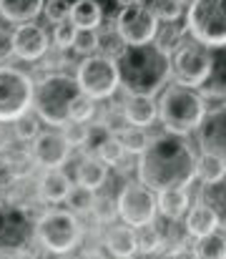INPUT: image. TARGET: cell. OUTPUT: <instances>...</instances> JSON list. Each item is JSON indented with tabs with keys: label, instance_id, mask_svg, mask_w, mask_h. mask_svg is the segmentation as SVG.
I'll return each mask as SVG.
<instances>
[{
	"label": "cell",
	"instance_id": "obj_1",
	"mask_svg": "<svg viewBox=\"0 0 226 259\" xmlns=\"http://www.w3.org/2000/svg\"><path fill=\"white\" fill-rule=\"evenodd\" d=\"M139 181L151 191H163L171 186H191L196 179V151L186 136L158 134L149 139L146 149L139 154Z\"/></svg>",
	"mask_w": 226,
	"mask_h": 259
},
{
	"label": "cell",
	"instance_id": "obj_2",
	"mask_svg": "<svg viewBox=\"0 0 226 259\" xmlns=\"http://www.w3.org/2000/svg\"><path fill=\"white\" fill-rule=\"evenodd\" d=\"M121 88L126 93L156 96L171 81V53L163 51L156 40L141 46H126L116 58Z\"/></svg>",
	"mask_w": 226,
	"mask_h": 259
},
{
	"label": "cell",
	"instance_id": "obj_3",
	"mask_svg": "<svg viewBox=\"0 0 226 259\" xmlns=\"http://www.w3.org/2000/svg\"><path fill=\"white\" fill-rule=\"evenodd\" d=\"M156 108H158V121L163 131L176 134V136H189L196 131L209 106L199 88L176 81L161 88Z\"/></svg>",
	"mask_w": 226,
	"mask_h": 259
},
{
	"label": "cell",
	"instance_id": "obj_4",
	"mask_svg": "<svg viewBox=\"0 0 226 259\" xmlns=\"http://www.w3.org/2000/svg\"><path fill=\"white\" fill-rule=\"evenodd\" d=\"M80 93V86L75 81V76L66 71H48L40 81H35L33 91V111L38 113L40 123L63 128L71 116V101Z\"/></svg>",
	"mask_w": 226,
	"mask_h": 259
},
{
	"label": "cell",
	"instance_id": "obj_5",
	"mask_svg": "<svg viewBox=\"0 0 226 259\" xmlns=\"http://www.w3.org/2000/svg\"><path fill=\"white\" fill-rule=\"evenodd\" d=\"M33 237L51 254H71L83 242V224L71 209H48L33 222Z\"/></svg>",
	"mask_w": 226,
	"mask_h": 259
},
{
	"label": "cell",
	"instance_id": "obj_6",
	"mask_svg": "<svg viewBox=\"0 0 226 259\" xmlns=\"http://www.w3.org/2000/svg\"><path fill=\"white\" fill-rule=\"evenodd\" d=\"M184 30L199 43L226 48V0H189L184 10Z\"/></svg>",
	"mask_w": 226,
	"mask_h": 259
},
{
	"label": "cell",
	"instance_id": "obj_7",
	"mask_svg": "<svg viewBox=\"0 0 226 259\" xmlns=\"http://www.w3.org/2000/svg\"><path fill=\"white\" fill-rule=\"evenodd\" d=\"M211 68H214V48L199 43L189 33L171 51V78H176L178 83L199 88L209 78Z\"/></svg>",
	"mask_w": 226,
	"mask_h": 259
},
{
	"label": "cell",
	"instance_id": "obj_8",
	"mask_svg": "<svg viewBox=\"0 0 226 259\" xmlns=\"http://www.w3.org/2000/svg\"><path fill=\"white\" fill-rule=\"evenodd\" d=\"M75 81H78V86H80L83 93H88L96 101L113 98L116 91L121 88L116 58L103 56V53L83 56L78 61V68H75Z\"/></svg>",
	"mask_w": 226,
	"mask_h": 259
},
{
	"label": "cell",
	"instance_id": "obj_9",
	"mask_svg": "<svg viewBox=\"0 0 226 259\" xmlns=\"http://www.w3.org/2000/svg\"><path fill=\"white\" fill-rule=\"evenodd\" d=\"M33 91L35 81L28 71L0 63V121L10 123L20 113L33 108Z\"/></svg>",
	"mask_w": 226,
	"mask_h": 259
},
{
	"label": "cell",
	"instance_id": "obj_10",
	"mask_svg": "<svg viewBox=\"0 0 226 259\" xmlns=\"http://www.w3.org/2000/svg\"><path fill=\"white\" fill-rule=\"evenodd\" d=\"M116 214L123 224H128L133 229L156 222V217H158L156 191H151L144 181H126L116 199Z\"/></svg>",
	"mask_w": 226,
	"mask_h": 259
},
{
	"label": "cell",
	"instance_id": "obj_11",
	"mask_svg": "<svg viewBox=\"0 0 226 259\" xmlns=\"http://www.w3.org/2000/svg\"><path fill=\"white\" fill-rule=\"evenodd\" d=\"M113 25L126 46H141V43H151L156 38L158 18L146 0H136L131 5H121Z\"/></svg>",
	"mask_w": 226,
	"mask_h": 259
},
{
	"label": "cell",
	"instance_id": "obj_12",
	"mask_svg": "<svg viewBox=\"0 0 226 259\" xmlns=\"http://www.w3.org/2000/svg\"><path fill=\"white\" fill-rule=\"evenodd\" d=\"M71 154H73V146L68 144L63 128H56V126L38 131V136L33 139V146H30L33 164L40 169H63L68 164Z\"/></svg>",
	"mask_w": 226,
	"mask_h": 259
},
{
	"label": "cell",
	"instance_id": "obj_13",
	"mask_svg": "<svg viewBox=\"0 0 226 259\" xmlns=\"http://www.w3.org/2000/svg\"><path fill=\"white\" fill-rule=\"evenodd\" d=\"M51 51V38L46 28H40L35 20L15 23L13 28V56L25 63H38Z\"/></svg>",
	"mask_w": 226,
	"mask_h": 259
},
{
	"label": "cell",
	"instance_id": "obj_14",
	"mask_svg": "<svg viewBox=\"0 0 226 259\" xmlns=\"http://www.w3.org/2000/svg\"><path fill=\"white\" fill-rule=\"evenodd\" d=\"M33 237V219L15 204H0V249H25Z\"/></svg>",
	"mask_w": 226,
	"mask_h": 259
},
{
	"label": "cell",
	"instance_id": "obj_15",
	"mask_svg": "<svg viewBox=\"0 0 226 259\" xmlns=\"http://www.w3.org/2000/svg\"><path fill=\"white\" fill-rule=\"evenodd\" d=\"M201 154H214L226 161V106L206 108L201 123L196 126Z\"/></svg>",
	"mask_w": 226,
	"mask_h": 259
},
{
	"label": "cell",
	"instance_id": "obj_16",
	"mask_svg": "<svg viewBox=\"0 0 226 259\" xmlns=\"http://www.w3.org/2000/svg\"><path fill=\"white\" fill-rule=\"evenodd\" d=\"M123 116L128 121V126H141V128H149L156 123L158 118V108H156V101L153 96H144V93H126L123 103Z\"/></svg>",
	"mask_w": 226,
	"mask_h": 259
},
{
	"label": "cell",
	"instance_id": "obj_17",
	"mask_svg": "<svg viewBox=\"0 0 226 259\" xmlns=\"http://www.w3.org/2000/svg\"><path fill=\"white\" fill-rule=\"evenodd\" d=\"M106 249L111 257H136L139 254V239H136V229L128 224H111L106 229V239H103Z\"/></svg>",
	"mask_w": 226,
	"mask_h": 259
},
{
	"label": "cell",
	"instance_id": "obj_18",
	"mask_svg": "<svg viewBox=\"0 0 226 259\" xmlns=\"http://www.w3.org/2000/svg\"><path fill=\"white\" fill-rule=\"evenodd\" d=\"M71 186L73 181L63 169H46L38 179V196L43 204H63Z\"/></svg>",
	"mask_w": 226,
	"mask_h": 259
},
{
	"label": "cell",
	"instance_id": "obj_19",
	"mask_svg": "<svg viewBox=\"0 0 226 259\" xmlns=\"http://www.w3.org/2000/svg\"><path fill=\"white\" fill-rule=\"evenodd\" d=\"M189 189L186 186H171V189H163V191H156V206H158V214L166 217L168 222H178L186 211H189Z\"/></svg>",
	"mask_w": 226,
	"mask_h": 259
},
{
	"label": "cell",
	"instance_id": "obj_20",
	"mask_svg": "<svg viewBox=\"0 0 226 259\" xmlns=\"http://www.w3.org/2000/svg\"><path fill=\"white\" fill-rule=\"evenodd\" d=\"M186 219H184V232L189 234V237H204V234H209V232H214V229H219V222H216V214L199 199L194 206H189V211L184 214Z\"/></svg>",
	"mask_w": 226,
	"mask_h": 259
},
{
	"label": "cell",
	"instance_id": "obj_21",
	"mask_svg": "<svg viewBox=\"0 0 226 259\" xmlns=\"http://www.w3.org/2000/svg\"><path fill=\"white\" fill-rule=\"evenodd\" d=\"M106 181H108V166L96 154H85L78 161V166H75V184H83V186L98 191V189L106 186Z\"/></svg>",
	"mask_w": 226,
	"mask_h": 259
},
{
	"label": "cell",
	"instance_id": "obj_22",
	"mask_svg": "<svg viewBox=\"0 0 226 259\" xmlns=\"http://www.w3.org/2000/svg\"><path fill=\"white\" fill-rule=\"evenodd\" d=\"M43 3L46 0H0V18L13 25L38 20V15H43Z\"/></svg>",
	"mask_w": 226,
	"mask_h": 259
},
{
	"label": "cell",
	"instance_id": "obj_23",
	"mask_svg": "<svg viewBox=\"0 0 226 259\" xmlns=\"http://www.w3.org/2000/svg\"><path fill=\"white\" fill-rule=\"evenodd\" d=\"M199 199H201V201L216 214L219 229L226 232V174L221 176V179L211 181V184H204Z\"/></svg>",
	"mask_w": 226,
	"mask_h": 259
},
{
	"label": "cell",
	"instance_id": "obj_24",
	"mask_svg": "<svg viewBox=\"0 0 226 259\" xmlns=\"http://www.w3.org/2000/svg\"><path fill=\"white\" fill-rule=\"evenodd\" d=\"M68 18L75 28H101L103 23V8L98 0H73Z\"/></svg>",
	"mask_w": 226,
	"mask_h": 259
},
{
	"label": "cell",
	"instance_id": "obj_25",
	"mask_svg": "<svg viewBox=\"0 0 226 259\" xmlns=\"http://www.w3.org/2000/svg\"><path fill=\"white\" fill-rule=\"evenodd\" d=\"M191 254L199 259H226V234L221 229H214L204 237H196Z\"/></svg>",
	"mask_w": 226,
	"mask_h": 259
},
{
	"label": "cell",
	"instance_id": "obj_26",
	"mask_svg": "<svg viewBox=\"0 0 226 259\" xmlns=\"http://www.w3.org/2000/svg\"><path fill=\"white\" fill-rule=\"evenodd\" d=\"M201 96L209 101V98H216V101H226V53H214V68L209 73V78L201 83Z\"/></svg>",
	"mask_w": 226,
	"mask_h": 259
},
{
	"label": "cell",
	"instance_id": "obj_27",
	"mask_svg": "<svg viewBox=\"0 0 226 259\" xmlns=\"http://www.w3.org/2000/svg\"><path fill=\"white\" fill-rule=\"evenodd\" d=\"M10 131H13V139L20 141V144L33 141V139L38 136V131H40V118H38V113H35L33 108L25 111V113H20L15 121H10Z\"/></svg>",
	"mask_w": 226,
	"mask_h": 259
},
{
	"label": "cell",
	"instance_id": "obj_28",
	"mask_svg": "<svg viewBox=\"0 0 226 259\" xmlns=\"http://www.w3.org/2000/svg\"><path fill=\"white\" fill-rule=\"evenodd\" d=\"M226 174V161L214 154H201L196 156V179L201 184H211Z\"/></svg>",
	"mask_w": 226,
	"mask_h": 259
},
{
	"label": "cell",
	"instance_id": "obj_29",
	"mask_svg": "<svg viewBox=\"0 0 226 259\" xmlns=\"http://www.w3.org/2000/svg\"><path fill=\"white\" fill-rule=\"evenodd\" d=\"M93 201H96V191L93 189H88V186H83V184H73L71 189H68V196H66V206L75 211V214H91V209H93Z\"/></svg>",
	"mask_w": 226,
	"mask_h": 259
},
{
	"label": "cell",
	"instance_id": "obj_30",
	"mask_svg": "<svg viewBox=\"0 0 226 259\" xmlns=\"http://www.w3.org/2000/svg\"><path fill=\"white\" fill-rule=\"evenodd\" d=\"M96 156L111 169V166H121L123 164V159L128 156L126 154V149H123V144H121V139L116 136V134H111L101 146H98V151H96Z\"/></svg>",
	"mask_w": 226,
	"mask_h": 259
},
{
	"label": "cell",
	"instance_id": "obj_31",
	"mask_svg": "<svg viewBox=\"0 0 226 259\" xmlns=\"http://www.w3.org/2000/svg\"><path fill=\"white\" fill-rule=\"evenodd\" d=\"M149 5L156 13L158 23H176L178 18H184L186 10V0H151Z\"/></svg>",
	"mask_w": 226,
	"mask_h": 259
},
{
	"label": "cell",
	"instance_id": "obj_32",
	"mask_svg": "<svg viewBox=\"0 0 226 259\" xmlns=\"http://www.w3.org/2000/svg\"><path fill=\"white\" fill-rule=\"evenodd\" d=\"M136 239H139V252H144V254H153V252L163 249V234L156 227V222H151L146 227H139Z\"/></svg>",
	"mask_w": 226,
	"mask_h": 259
},
{
	"label": "cell",
	"instance_id": "obj_33",
	"mask_svg": "<svg viewBox=\"0 0 226 259\" xmlns=\"http://www.w3.org/2000/svg\"><path fill=\"white\" fill-rule=\"evenodd\" d=\"M96 30H98V28H96ZM123 48H126V43H123V38L118 35L116 25L98 30V53L111 56V58H118V56L123 53Z\"/></svg>",
	"mask_w": 226,
	"mask_h": 259
},
{
	"label": "cell",
	"instance_id": "obj_34",
	"mask_svg": "<svg viewBox=\"0 0 226 259\" xmlns=\"http://www.w3.org/2000/svg\"><path fill=\"white\" fill-rule=\"evenodd\" d=\"M118 139H121L126 154H136V156H139V154L146 149L151 136L146 134V128H141V126H126V128L118 134Z\"/></svg>",
	"mask_w": 226,
	"mask_h": 259
},
{
	"label": "cell",
	"instance_id": "obj_35",
	"mask_svg": "<svg viewBox=\"0 0 226 259\" xmlns=\"http://www.w3.org/2000/svg\"><path fill=\"white\" fill-rule=\"evenodd\" d=\"M96 98H91L88 93H78L73 101H71V111H68V116H71V121H80V123H88L93 116H96Z\"/></svg>",
	"mask_w": 226,
	"mask_h": 259
},
{
	"label": "cell",
	"instance_id": "obj_36",
	"mask_svg": "<svg viewBox=\"0 0 226 259\" xmlns=\"http://www.w3.org/2000/svg\"><path fill=\"white\" fill-rule=\"evenodd\" d=\"M71 51H75L80 58L91 56V53H98V30L96 28H78Z\"/></svg>",
	"mask_w": 226,
	"mask_h": 259
},
{
	"label": "cell",
	"instance_id": "obj_37",
	"mask_svg": "<svg viewBox=\"0 0 226 259\" xmlns=\"http://www.w3.org/2000/svg\"><path fill=\"white\" fill-rule=\"evenodd\" d=\"M184 35H186V30L178 28L176 23H158V30H156V38H153V40H156L163 51L171 53V51L176 48V43H178Z\"/></svg>",
	"mask_w": 226,
	"mask_h": 259
},
{
	"label": "cell",
	"instance_id": "obj_38",
	"mask_svg": "<svg viewBox=\"0 0 226 259\" xmlns=\"http://www.w3.org/2000/svg\"><path fill=\"white\" fill-rule=\"evenodd\" d=\"M56 28H53V46L58 48V51H71V46H73V38H75V28L73 23H71V18H63V20H58V23H53Z\"/></svg>",
	"mask_w": 226,
	"mask_h": 259
},
{
	"label": "cell",
	"instance_id": "obj_39",
	"mask_svg": "<svg viewBox=\"0 0 226 259\" xmlns=\"http://www.w3.org/2000/svg\"><path fill=\"white\" fill-rule=\"evenodd\" d=\"M108 136H111L108 126L98 121V123H93V126H88V128H85V141H83V146H80V149H83L85 154H96V151H98V146H101Z\"/></svg>",
	"mask_w": 226,
	"mask_h": 259
},
{
	"label": "cell",
	"instance_id": "obj_40",
	"mask_svg": "<svg viewBox=\"0 0 226 259\" xmlns=\"http://www.w3.org/2000/svg\"><path fill=\"white\" fill-rule=\"evenodd\" d=\"M91 214H93V219H96L98 224H103V227H108V222H111L113 217H118V214H116V204L111 201V196L103 199V196H98V194H96V201H93Z\"/></svg>",
	"mask_w": 226,
	"mask_h": 259
},
{
	"label": "cell",
	"instance_id": "obj_41",
	"mask_svg": "<svg viewBox=\"0 0 226 259\" xmlns=\"http://www.w3.org/2000/svg\"><path fill=\"white\" fill-rule=\"evenodd\" d=\"M68 10H71V3L68 0H46L43 3V15L51 23H58V20L68 18Z\"/></svg>",
	"mask_w": 226,
	"mask_h": 259
},
{
	"label": "cell",
	"instance_id": "obj_42",
	"mask_svg": "<svg viewBox=\"0 0 226 259\" xmlns=\"http://www.w3.org/2000/svg\"><path fill=\"white\" fill-rule=\"evenodd\" d=\"M101 123H106V126H108V131H111V134H116V136L128 126V121H126V116H123V108H121V106H113V108L106 113V118H103Z\"/></svg>",
	"mask_w": 226,
	"mask_h": 259
},
{
	"label": "cell",
	"instance_id": "obj_43",
	"mask_svg": "<svg viewBox=\"0 0 226 259\" xmlns=\"http://www.w3.org/2000/svg\"><path fill=\"white\" fill-rule=\"evenodd\" d=\"M85 123H80V121H68L66 126H63V134H66V139H68V144L71 146H83V141H85Z\"/></svg>",
	"mask_w": 226,
	"mask_h": 259
},
{
	"label": "cell",
	"instance_id": "obj_44",
	"mask_svg": "<svg viewBox=\"0 0 226 259\" xmlns=\"http://www.w3.org/2000/svg\"><path fill=\"white\" fill-rule=\"evenodd\" d=\"M13 56V30L0 28V63H5Z\"/></svg>",
	"mask_w": 226,
	"mask_h": 259
},
{
	"label": "cell",
	"instance_id": "obj_45",
	"mask_svg": "<svg viewBox=\"0 0 226 259\" xmlns=\"http://www.w3.org/2000/svg\"><path fill=\"white\" fill-rule=\"evenodd\" d=\"M13 131H10V123L0 121V154H8V149H13Z\"/></svg>",
	"mask_w": 226,
	"mask_h": 259
},
{
	"label": "cell",
	"instance_id": "obj_46",
	"mask_svg": "<svg viewBox=\"0 0 226 259\" xmlns=\"http://www.w3.org/2000/svg\"><path fill=\"white\" fill-rule=\"evenodd\" d=\"M118 5H131V3H136V0H116Z\"/></svg>",
	"mask_w": 226,
	"mask_h": 259
}]
</instances>
